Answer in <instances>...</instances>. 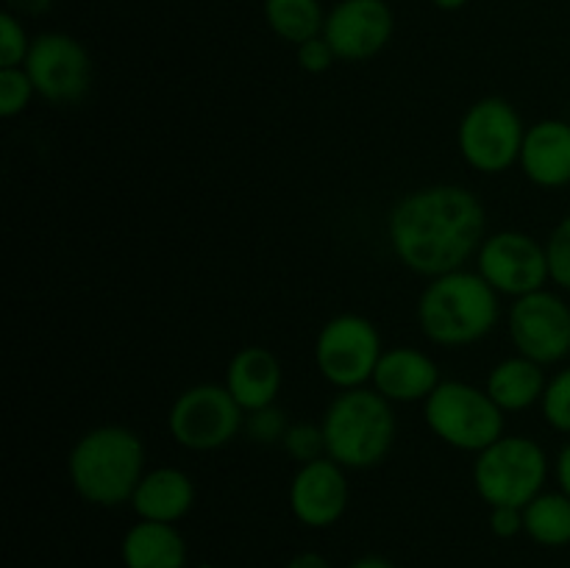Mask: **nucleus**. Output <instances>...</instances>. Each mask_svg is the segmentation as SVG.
Listing matches in <instances>:
<instances>
[{
	"mask_svg": "<svg viewBox=\"0 0 570 568\" xmlns=\"http://www.w3.org/2000/svg\"><path fill=\"white\" fill-rule=\"evenodd\" d=\"M488 237V209L462 184H429L401 195L387 215V243L423 278L462 271Z\"/></svg>",
	"mask_w": 570,
	"mask_h": 568,
	"instance_id": "nucleus-1",
	"label": "nucleus"
},
{
	"mask_svg": "<svg viewBox=\"0 0 570 568\" xmlns=\"http://www.w3.org/2000/svg\"><path fill=\"white\" fill-rule=\"evenodd\" d=\"M142 438L122 423H100L83 432L67 454V477L72 490L87 505L120 507L131 505L139 479L145 477Z\"/></svg>",
	"mask_w": 570,
	"mask_h": 568,
	"instance_id": "nucleus-2",
	"label": "nucleus"
},
{
	"mask_svg": "<svg viewBox=\"0 0 570 568\" xmlns=\"http://www.w3.org/2000/svg\"><path fill=\"white\" fill-rule=\"evenodd\" d=\"M501 321V295L479 271H451L429 278L417 298V326L440 349H465L488 337Z\"/></svg>",
	"mask_w": 570,
	"mask_h": 568,
	"instance_id": "nucleus-3",
	"label": "nucleus"
},
{
	"mask_svg": "<svg viewBox=\"0 0 570 568\" xmlns=\"http://www.w3.org/2000/svg\"><path fill=\"white\" fill-rule=\"evenodd\" d=\"M326 457L345 471H371L382 466L399 438L395 404L373 388L340 390L323 412Z\"/></svg>",
	"mask_w": 570,
	"mask_h": 568,
	"instance_id": "nucleus-4",
	"label": "nucleus"
},
{
	"mask_svg": "<svg viewBox=\"0 0 570 568\" xmlns=\"http://www.w3.org/2000/svg\"><path fill=\"white\" fill-rule=\"evenodd\" d=\"M551 462L527 434H504L473 460V488L488 507H527L549 482Z\"/></svg>",
	"mask_w": 570,
	"mask_h": 568,
	"instance_id": "nucleus-5",
	"label": "nucleus"
},
{
	"mask_svg": "<svg viewBox=\"0 0 570 568\" xmlns=\"http://www.w3.org/2000/svg\"><path fill=\"white\" fill-rule=\"evenodd\" d=\"M507 412L490 399V393L462 379H443L423 401V421L429 432L449 449L479 454L504 438Z\"/></svg>",
	"mask_w": 570,
	"mask_h": 568,
	"instance_id": "nucleus-6",
	"label": "nucleus"
},
{
	"mask_svg": "<svg viewBox=\"0 0 570 568\" xmlns=\"http://www.w3.org/2000/svg\"><path fill=\"white\" fill-rule=\"evenodd\" d=\"M521 111L501 95L479 98L465 109L456 126V150L462 161L484 176H499L518 165L527 137Z\"/></svg>",
	"mask_w": 570,
	"mask_h": 568,
	"instance_id": "nucleus-7",
	"label": "nucleus"
},
{
	"mask_svg": "<svg viewBox=\"0 0 570 568\" xmlns=\"http://www.w3.org/2000/svg\"><path fill=\"white\" fill-rule=\"evenodd\" d=\"M384 354L376 323L356 312L328 317L315 337V368L332 388H367Z\"/></svg>",
	"mask_w": 570,
	"mask_h": 568,
	"instance_id": "nucleus-8",
	"label": "nucleus"
},
{
	"mask_svg": "<svg viewBox=\"0 0 570 568\" xmlns=\"http://www.w3.org/2000/svg\"><path fill=\"white\" fill-rule=\"evenodd\" d=\"M245 427V410L226 384L200 382L181 390L167 410V432L187 451L226 449Z\"/></svg>",
	"mask_w": 570,
	"mask_h": 568,
	"instance_id": "nucleus-9",
	"label": "nucleus"
},
{
	"mask_svg": "<svg viewBox=\"0 0 570 568\" xmlns=\"http://www.w3.org/2000/svg\"><path fill=\"white\" fill-rule=\"evenodd\" d=\"M476 271L495 293L512 301L538 293L551 282L546 243L515 228H501L484 237L476 254Z\"/></svg>",
	"mask_w": 570,
	"mask_h": 568,
	"instance_id": "nucleus-10",
	"label": "nucleus"
},
{
	"mask_svg": "<svg viewBox=\"0 0 570 568\" xmlns=\"http://www.w3.org/2000/svg\"><path fill=\"white\" fill-rule=\"evenodd\" d=\"M507 332L518 354L538 365H560L570 356V306L560 293L538 290L515 298L507 315Z\"/></svg>",
	"mask_w": 570,
	"mask_h": 568,
	"instance_id": "nucleus-11",
	"label": "nucleus"
},
{
	"mask_svg": "<svg viewBox=\"0 0 570 568\" xmlns=\"http://www.w3.org/2000/svg\"><path fill=\"white\" fill-rule=\"evenodd\" d=\"M22 67L31 76L39 98L48 104H78L92 87V59L72 33L45 31L33 37Z\"/></svg>",
	"mask_w": 570,
	"mask_h": 568,
	"instance_id": "nucleus-12",
	"label": "nucleus"
},
{
	"mask_svg": "<svg viewBox=\"0 0 570 568\" xmlns=\"http://www.w3.org/2000/svg\"><path fill=\"white\" fill-rule=\"evenodd\" d=\"M395 33V14L387 0H337L326 11L323 37L340 61H371Z\"/></svg>",
	"mask_w": 570,
	"mask_h": 568,
	"instance_id": "nucleus-13",
	"label": "nucleus"
},
{
	"mask_svg": "<svg viewBox=\"0 0 570 568\" xmlns=\"http://www.w3.org/2000/svg\"><path fill=\"white\" fill-rule=\"evenodd\" d=\"M289 512L301 527L328 529L345 516L351 501L348 471L332 457L298 466L287 488Z\"/></svg>",
	"mask_w": 570,
	"mask_h": 568,
	"instance_id": "nucleus-14",
	"label": "nucleus"
},
{
	"mask_svg": "<svg viewBox=\"0 0 570 568\" xmlns=\"http://www.w3.org/2000/svg\"><path fill=\"white\" fill-rule=\"evenodd\" d=\"M440 382L443 376L432 354L417 345H393V349H384L371 388L382 393L390 404H423Z\"/></svg>",
	"mask_w": 570,
	"mask_h": 568,
	"instance_id": "nucleus-15",
	"label": "nucleus"
},
{
	"mask_svg": "<svg viewBox=\"0 0 570 568\" xmlns=\"http://www.w3.org/2000/svg\"><path fill=\"white\" fill-rule=\"evenodd\" d=\"M518 167L540 189H562L570 184V120L546 117L527 128Z\"/></svg>",
	"mask_w": 570,
	"mask_h": 568,
	"instance_id": "nucleus-16",
	"label": "nucleus"
},
{
	"mask_svg": "<svg viewBox=\"0 0 570 568\" xmlns=\"http://www.w3.org/2000/svg\"><path fill=\"white\" fill-rule=\"evenodd\" d=\"M195 482L176 466H156L145 471L131 496V510L139 521L178 523L193 512Z\"/></svg>",
	"mask_w": 570,
	"mask_h": 568,
	"instance_id": "nucleus-17",
	"label": "nucleus"
},
{
	"mask_svg": "<svg viewBox=\"0 0 570 568\" xmlns=\"http://www.w3.org/2000/svg\"><path fill=\"white\" fill-rule=\"evenodd\" d=\"M228 393L234 395L245 412L262 410L276 404L284 384V371L278 356L265 345H245L228 360L226 382Z\"/></svg>",
	"mask_w": 570,
	"mask_h": 568,
	"instance_id": "nucleus-18",
	"label": "nucleus"
},
{
	"mask_svg": "<svg viewBox=\"0 0 570 568\" xmlns=\"http://www.w3.org/2000/svg\"><path fill=\"white\" fill-rule=\"evenodd\" d=\"M122 568H187L189 549L176 523L137 521L120 540Z\"/></svg>",
	"mask_w": 570,
	"mask_h": 568,
	"instance_id": "nucleus-19",
	"label": "nucleus"
},
{
	"mask_svg": "<svg viewBox=\"0 0 570 568\" xmlns=\"http://www.w3.org/2000/svg\"><path fill=\"white\" fill-rule=\"evenodd\" d=\"M546 384H549L546 368L523 354H512L495 362L484 379V390L504 412H523L534 404L540 407Z\"/></svg>",
	"mask_w": 570,
	"mask_h": 568,
	"instance_id": "nucleus-20",
	"label": "nucleus"
},
{
	"mask_svg": "<svg viewBox=\"0 0 570 568\" xmlns=\"http://www.w3.org/2000/svg\"><path fill=\"white\" fill-rule=\"evenodd\" d=\"M523 535L546 549L570 546V496L562 490H543L523 507Z\"/></svg>",
	"mask_w": 570,
	"mask_h": 568,
	"instance_id": "nucleus-21",
	"label": "nucleus"
},
{
	"mask_svg": "<svg viewBox=\"0 0 570 568\" xmlns=\"http://www.w3.org/2000/svg\"><path fill=\"white\" fill-rule=\"evenodd\" d=\"M267 28L287 45H304L315 39L326 26V9L321 0H265L262 3Z\"/></svg>",
	"mask_w": 570,
	"mask_h": 568,
	"instance_id": "nucleus-22",
	"label": "nucleus"
},
{
	"mask_svg": "<svg viewBox=\"0 0 570 568\" xmlns=\"http://www.w3.org/2000/svg\"><path fill=\"white\" fill-rule=\"evenodd\" d=\"M37 98L31 76L26 67H0V117L14 120Z\"/></svg>",
	"mask_w": 570,
	"mask_h": 568,
	"instance_id": "nucleus-23",
	"label": "nucleus"
},
{
	"mask_svg": "<svg viewBox=\"0 0 570 568\" xmlns=\"http://www.w3.org/2000/svg\"><path fill=\"white\" fill-rule=\"evenodd\" d=\"M282 449L289 460H295L298 466H306V462H315L321 457H326V434H323L321 423L295 421L289 423L287 434H284Z\"/></svg>",
	"mask_w": 570,
	"mask_h": 568,
	"instance_id": "nucleus-24",
	"label": "nucleus"
},
{
	"mask_svg": "<svg viewBox=\"0 0 570 568\" xmlns=\"http://www.w3.org/2000/svg\"><path fill=\"white\" fill-rule=\"evenodd\" d=\"M540 412H543L546 423H549L554 432L568 434L570 438V365L560 368V371L549 379L543 401H540Z\"/></svg>",
	"mask_w": 570,
	"mask_h": 568,
	"instance_id": "nucleus-25",
	"label": "nucleus"
},
{
	"mask_svg": "<svg viewBox=\"0 0 570 568\" xmlns=\"http://www.w3.org/2000/svg\"><path fill=\"white\" fill-rule=\"evenodd\" d=\"M287 429H289V418L278 404L245 412L243 432L245 438L256 445H282Z\"/></svg>",
	"mask_w": 570,
	"mask_h": 568,
	"instance_id": "nucleus-26",
	"label": "nucleus"
},
{
	"mask_svg": "<svg viewBox=\"0 0 570 568\" xmlns=\"http://www.w3.org/2000/svg\"><path fill=\"white\" fill-rule=\"evenodd\" d=\"M33 39L28 37L26 26L17 14L3 11L0 14V67H22L28 59Z\"/></svg>",
	"mask_w": 570,
	"mask_h": 568,
	"instance_id": "nucleus-27",
	"label": "nucleus"
},
{
	"mask_svg": "<svg viewBox=\"0 0 570 568\" xmlns=\"http://www.w3.org/2000/svg\"><path fill=\"white\" fill-rule=\"evenodd\" d=\"M546 256H549L551 282L570 293V215L551 228L549 239H546Z\"/></svg>",
	"mask_w": 570,
	"mask_h": 568,
	"instance_id": "nucleus-28",
	"label": "nucleus"
},
{
	"mask_svg": "<svg viewBox=\"0 0 570 568\" xmlns=\"http://www.w3.org/2000/svg\"><path fill=\"white\" fill-rule=\"evenodd\" d=\"M295 59H298L301 70L309 72V76H323V72L332 70L334 61H340L323 33L315 39H306L304 45H298V48H295Z\"/></svg>",
	"mask_w": 570,
	"mask_h": 568,
	"instance_id": "nucleus-29",
	"label": "nucleus"
},
{
	"mask_svg": "<svg viewBox=\"0 0 570 568\" xmlns=\"http://www.w3.org/2000/svg\"><path fill=\"white\" fill-rule=\"evenodd\" d=\"M490 532L501 540H512L523 535V510L521 507H490Z\"/></svg>",
	"mask_w": 570,
	"mask_h": 568,
	"instance_id": "nucleus-30",
	"label": "nucleus"
},
{
	"mask_svg": "<svg viewBox=\"0 0 570 568\" xmlns=\"http://www.w3.org/2000/svg\"><path fill=\"white\" fill-rule=\"evenodd\" d=\"M53 3L56 0H6V11L26 20V17H45L53 9Z\"/></svg>",
	"mask_w": 570,
	"mask_h": 568,
	"instance_id": "nucleus-31",
	"label": "nucleus"
},
{
	"mask_svg": "<svg viewBox=\"0 0 570 568\" xmlns=\"http://www.w3.org/2000/svg\"><path fill=\"white\" fill-rule=\"evenodd\" d=\"M284 568H334V566L326 555L306 549V551H298V555L289 557V560L284 562Z\"/></svg>",
	"mask_w": 570,
	"mask_h": 568,
	"instance_id": "nucleus-32",
	"label": "nucleus"
},
{
	"mask_svg": "<svg viewBox=\"0 0 570 568\" xmlns=\"http://www.w3.org/2000/svg\"><path fill=\"white\" fill-rule=\"evenodd\" d=\"M554 477H557V484H560L562 493L570 496V440L566 445H562L560 454H557Z\"/></svg>",
	"mask_w": 570,
	"mask_h": 568,
	"instance_id": "nucleus-33",
	"label": "nucleus"
},
{
	"mask_svg": "<svg viewBox=\"0 0 570 568\" xmlns=\"http://www.w3.org/2000/svg\"><path fill=\"white\" fill-rule=\"evenodd\" d=\"M345 568H399V566L382 555H362L356 557V560H351Z\"/></svg>",
	"mask_w": 570,
	"mask_h": 568,
	"instance_id": "nucleus-34",
	"label": "nucleus"
},
{
	"mask_svg": "<svg viewBox=\"0 0 570 568\" xmlns=\"http://www.w3.org/2000/svg\"><path fill=\"white\" fill-rule=\"evenodd\" d=\"M468 3H471V0H432L434 9H440V11H460V9H465Z\"/></svg>",
	"mask_w": 570,
	"mask_h": 568,
	"instance_id": "nucleus-35",
	"label": "nucleus"
},
{
	"mask_svg": "<svg viewBox=\"0 0 570 568\" xmlns=\"http://www.w3.org/2000/svg\"><path fill=\"white\" fill-rule=\"evenodd\" d=\"M198 568H220V566H215V562H200Z\"/></svg>",
	"mask_w": 570,
	"mask_h": 568,
	"instance_id": "nucleus-36",
	"label": "nucleus"
}]
</instances>
